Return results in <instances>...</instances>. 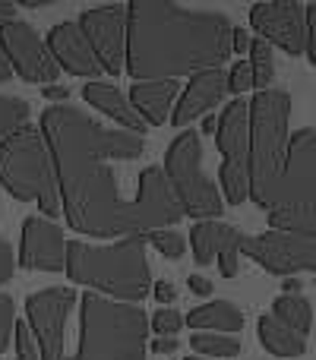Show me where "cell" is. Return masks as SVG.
Returning a JSON list of instances; mask_svg holds the SVG:
<instances>
[{"label": "cell", "mask_w": 316, "mask_h": 360, "mask_svg": "<svg viewBox=\"0 0 316 360\" xmlns=\"http://www.w3.org/2000/svg\"><path fill=\"white\" fill-rule=\"evenodd\" d=\"M42 133L54 155L63 215L73 231L101 240H127V237L146 240L184 218L171 180L158 165L139 174L133 199L120 193V180L111 165L143 158V136L99 124L73 105L44 108Z\"/></svg>", "instance_id": "1"}, {"label": "cell", "mask_w": 316, "mask_h": 360, "mask_svg": "<svg viewBox=\"0 0 316 360\" xmlns=\"http://www.w3.org/2000/svg\"><path fill=\"white\" fill-rule=\"evenodd\" d=\"M127 25V73L137 82L222 70L231 57V19L218 10H190L171 0H137Z\"/></svg>", "instance_id": "2"}, {"label": "cell", "mask_w": 316, "mask_h": 360, "mask_svg": "<svg viewBox=\"0 0 316 360\" xmlns=\"http://www.w3.org/2000/svg\"><path fill=\"white\" fill-rule=\"evenodd\" d=\"M67 275L76 285L99 291L101 297L139 304L152 291V269L146 256L143 237L114 240L108 247H95L86 240L67 243Z\"/></svg>", "instance_id": "3"}, {"label": "cell", "mask_w": 316, "mask_h": 360, "mask_svg": "<svg viewBox=\"0 0 316 360\" xmlns=\"http://www.w3.org/2000/svg\"><path fill=\"white\" fill-rule=\"evenodd\" d=\"M149 316L143 307L101 294L80 297V342L67 360H146Z\"/></svg>", "instance_id": "4"}, {"label": "cell", "mask_w": 316, "mask_h": 360, "mask_svg": "<svg viewBox=\"0 0 316 360\" xmlns=\"http://www.w3.org/2000/svg\"><path fill=\"white\" fill-rule=\"evenodd\" d=\"M0 184L19 202H38L48 218L63 212L54 155L42 127L25 124L0 146Z\"/></svg>", "instance_id": "5"}, {"label": "cell", "mask_w": 316, "mask_h": 360, "mask_svg": "<svg viewBox=\"0 0 316 360\" xmlns=\"http://www.w3.org/2000/svg\"><path fill=\"white\" fill-rule=\"evenodd\" d=\"M288 120L291 95L282 89L256 92L250 101V199L266 205L288 155Z\"/></svg>", "instance_id": "6"}, {"label": "cell", "mask_w": 316, "mask_h": 360, "mask_svg": "<svg viewBox=\"0 0 316 360\" xmlns=\"http://www.w3.org/2000/svg\"><path fill=\"white\" fill-rule=\"evenodd\" d=\"M165 174L171 180V190L177 196L184 215L199 221H218L225 212L222 193L215 190L212 177L203 171V143L199 133L184 130L165 152Z\"/></svg>", "instance_id": "7"}, {"label": "cell", "mask_w": 316, "mask_h": 360, "mask_svg": "<svg viewBox=\"0 0 316 360\" xmlns=\"http://www.w3.org/2000/svg\"><path fill=\"white\" fill-rule=\"evenodd\" d=\"M316 209V130L304 127L288 139V155L263 212Z\"/></svg>", "instance_id": "8"}, {"label": "cell", "mask_w": 316, "mask_h": 360, "mask_svg": "<svg viewBox=\"0 0 316 360\" xmlns=\"http://www.w3.org/2000/svg\"><path fill=\"white\" fill-rule=\"evenodd\" d=\"M218 152H222V177L225 196L231 205H241L250 199V101L237 98L228 101V108L218 117L215 133Z\"/></svg>", "instance_id": "9"}, {"label": "cell", "mask_w": 316, "mask_h": 360, "mask_svg": "<svg viewBox=\"0 0 316 360\" xmlns=\"http://www.w3.org/2000/svg\"><path fill=\"white\" fill-rule=\"evenodd\" d=\"M241 253L282 278H294L301 272L316 275V231H266L253 237L244 234Z\"/></svg>", "instance_id": "10"}, {"label": "cell", "mask_w": 316, "mask_h": 360, "mask_svg": "<svg viewBox=\"0 0 316 360\" xmlns=\"http://www.w3.org/2000/svg\"><path fill=\"white\" fill-rule=\"evenodd\" d=\"M80 307L73 288H44L25 297V323L35 335L42 360H67V319Z\"/></svg>", "instance_id": "11"}, {"label": "cell", "mask_w": 316, "mask_h": 360, "mask_svg": "<svg viewBox=\"0 0 316 360\" xmlns=\"http://www.w3.org/2000/svg\"><path fill=\"white\" fill-rule=\"evenodd\" d=\"M0 48L19 79L32 82V86H57L61 67H57L48 41H42L32 22L16 19V22L0 25Z\"/></svg>", "instance_id": "12"}, {"label": "cell", "mask_w": 316, "mask_h": 360, "mask_svg": "<svg viewBox=\"0 0 316 360\" xmlns=\"http://www.w3.org/2000/svg\"><path fill=\"white\" fill-rule=\"evenodd\" d=\"M82 32L89 35L99 57L101 70L111 76H120L127 70V25H130V6H89L80 16Z\"/></svg>", "instance_id": "13"}, {"label": "cell", "mask_w": 316, "mask_h": 360, "mask_svg": "<svg viewBox=\"0 0 316 360\" xmlns=\"http://www.w3.org/2000/svg\"><path fill=\"white\" fill-rule=\"evenodd\" d=\"M250 29L263 41L279 44L288 57L307 54V6L294 4V0L256 4L250 10Z\"/></svg>", "instance_id": "14"}, {"label": "cell", "mask_w": 316, "mask_h": 360, "mask_svg": "<svg viewBox=\"0 0 316 360\" xmlns=\"http://www.w3.org/2000/svg\"><path fill=\"white\" fill-rule=\"evenodd\" d=\"M67 243L63 231L48 218L29 215L23 221V243H19V266L32 272H63L67 269Z\"/></svg>", "instance_id": "15"}, {"label": "cell", "mask_w": 316, "mask_h": 360, "mask_svg": "<svg viewBox=\"0 0 316 360\" xmlns=\"http://www.w3.org/2000/svg\"><path fill=\"white\" fill-rule=\"evenodd\" d=\"M48 48L54 54L57 67H63L73 76H86L89 82H95V76H101L99 57H95V48L89 41V35L82 32L80 19H63L54 29L48 32Z\"/></svg>", "instance_id": "16"}, {"label": "cell", "mask_w": 316, "mask_h": 360, "mask_svg": "<svg viewBox=\"0 0 316 360\" xmlns=\"http://www.w3.org/2000/svg\"><path fill=\"white\" fill-rule=\"evenodd\" d=\"M225 95H228V73H225V70H203V73L193 76L190 86H187L184 95H180V101L174 105L171 124L174 127L193 124L196 117L215 111V108L225 101Z\"/></svg>", "instance_id": "17"}, {"label": "cell", "mask_w": 316, "mask_h": 360, "mask_svg": "<svg viewBox=\"0 0 316 360\" xmlns=\"http://www.w3.org/2000/svg\"><path fill=\"white\" fill-rule=\"evenodd\" d=\"M82 98L89 101V105L95 108V111L108 114L111 120H118L120 127H127L130 133H137V136H143L146 130H149V124H146V117L133 108L130 95H124L118 86H111V82H86L82 86Z\"/></svg>", "instance_id": "18"}, {"label": "cell", "mask_w": 316, "mask_h": 360, "mask_svg": "<svg viewBox=\"0 0 316 360\" xmlns=\"http://www.w3.org/2000/svg\"><path fill=\"white\" fill-rule=\"evenodd\" d=\"M177 79H156V82H133L130 95L133 108L146 117L149 127H161L165 120H171L174 105H177Z\"/></svg>", "instance_id": "19"}, {"label": "cell", "mask_w": 316, "mask_h": 360, "mask_svg": "<svg viewBox=\"0 0 316 360\" xmlns=\"http://www.w3.org/2000/svg\"><path fill=\"white\" fill-rule=\"evenodd\" d=\"M187 326L199 332H215V335H234L244 329V313L231 300H209V304L190 310Z\"/></svg>", "instance_id": "20"}, {"label": "cell", "mask_w": 316, "mask_h": 360, "mask_svg": "<svg viewBox=\"0 0 316 360\" xmlns=\"http://www.w3.org/2000/svg\"><path fill=\"white\" fill-rule=\"evenodd\" d=\"M241 231L234 224L225 221H196L190 228V247H193V259L199 266H212V262L222 256V250L228 247Z\"/></svg>", "instance_id": "21"}, {"label": "cell", "mask_w": 316, "mask_h": 360, "mask_svg": "<svg viewBox=\"0 0 316 360\" xmlns=\"http://www.w3.org/2000/svg\"><path fill=\"white\" fill-rule=\"evenodd\" d=\"M256 335H260L263 348H266L269 354H275L282 360H298L301 354H307L304 338H301L291 326H285L282 319H275L272 313L260 316V323H256Z\"/></svg>", "instance_id": "22"}, {"label": "cell", "mask_w": 316, "mask_h": 360, "mask_svg": "<svg viewBox=\"0 0 316 360\" xmlns=\"http://www.w3.org/2000/svg\"><path fill=\"white\" fill-rule=\"evenodd\" d=\"M272 316L282 319L285 326H291L301 338L313 332V307H310V300L301 297V294H282V297H275Z\"/></svg>", "instance_id": "23"}, {"label": "cell", "mask_w": 316, "mask_h": 360, "mask_svg": "<svg viewBox=\"0 0 316 360\" xmlns=\"http://www.w3.org/2000/svg\"><path fill=\"white\" fill-rule=\"evenodd\" d=\"M29 114H32V108L25 98L0 95V146H4L13 133H19L25 124H29Z\"/></svg>", "instance_id": "24"}, {"label": "cell", "mask_w": 316, "mask_h": 360, "mask_svg": "<svg viewBox=\"0 0 316 360\" xmlns=\"http://www.w3.org/2000/svg\"><path fill=\"white\" fill-rule=\"evenodd\" d=\"M190 348L206 357H237L241 354V338L237 335H215V332H196L190 338Z\"/></svg>", "instance_id": "25"}, {"label": "cell", "mask_w": 316, "mask_h": 360, "mask_svg": "<svg viewBox=\"0 0 316 360\" xmlns=\"http://www.w3.org/2000/svg\"><path fill=\"white\" fill-rule=\"evenodd\" d=\"M250 70H253V86L260 92H269L275 79V57L269 41H263V38H253V44H250Z\"/></svg>", "instance_id": "26"}, {"label": "cell", "mask_w": 316, "mask_h": 360, "mask_svg": "<svg viewBox=\"0 0 316 360\" xmlns=\"http://www.w3.org/2000/svg\"><path fill=\"white\" fill-rule=\"evenodd\" d=\"M184 323H187V319L180 316L177 310H165V307H161L156 316L149 319V329L156 332L158 338H177V332L184 329Z\"/></svg>", "instance_id": "27"}, {"label": "cell", "mask_w": 316, "mask_h": 360, "mask_svg": "<svg viewBox=\"0 0 316 360\" xmlns=\"http://www.w3.org/2000/svg\"><path fill=\"white\" fill-rule=\"evenodd\" d=\"M13 335H16V304L10 294H0V354L10 348Z\"/></svg>", "instance_id": "28"}, {"label": "cell", "mask_w": 316, "mask_h": 360, "mask_svg": "<svg viewBox=\"0 0 316 360\" xmlns=\"http://www.w3.org/2000/svg\"><path fill=\"white\" fill-rule=\"evenodd\" d=\"M149 240H152V247L165 256V259H180L184 250H187L184 234H177V231H158V234H152Z\"/></svg>", "instance_id": "29"}, {"label": "cell", "mask_w": 316, "mask_h": 360, "mask_svg": "<svg viewBox=\"0 0 316 360\" xmlns=\"http://www.w3.org/2000/svg\"><path fill=\"white\" fill-rule=\"evenodd\" d=\"M13 342H16V360H42V348H38L29 323H16V335H13Z\"/></svg>", "instance_id": "30"}, {"label": "cell", "mask_w": 316, "mask_h": 360, "mask_svg": "<svg viewBox=\"0 0 316 360\" xmlns=\"http://www.w3.org/2000/svg\"><path fill=\"white\" fill-rule=\"evenodd\" d=\"M250 89H256L253 86V70H250V60H237L234 67L228 70V92L241 98V95L250 92Z\"/></svg>", "instance_id": "31"}, {"label": "cell", "mask_w": 316, "mask_h": 360, "mask_svg": "<svg viewBox=\"0 0 316 360\" xmlns=\"http://www.w3.org/2000/svg\"><path fill=\"white\" fill-rule=\"evenodd\" d=\"M241 243H244V234H237L234 240L222 250V256H218V269H222L225 278H234L237 275V266H241Z\"/></svg>", "instance_id": "32"}, {"label": "cell", "mask_w": 316, "mask_h": 360, "mask_svg": "<svg viewBox=\"0 0 316 360\" xmlns=\"http://www.w3.org/2000/svg\"><path fill=\"white\" fill-rule=\"evenodd\" d=\"M16 275V256H13V247L0 237V285H6V281Z\"/></svg>", "instance_id": "33"}, {"label": "cell", "mask_w": 316, "mask_h": 360, "mask_svg": "<svg viewBox=\"0 0 316 360\" xmlns=\"http://www.w3.org/2000/svg\"><path fill=\"white\" fill-rule=\"evenodd\" d=\"M307 57L316 67V4L307 6Z\"/></svg>", "instance_id": "34"}, {"label": "cell", "mask_w": 316, "mask_h": 360, "mask_svg": "<svg viewBox=\"0 0 316 360\" xmlns=\"http://www.w3.org/2000/svg\"><path fill=\"white\" fill-rule=\"evenodd\" d=\"M250 44H253V38H250L247 29H234V32H231V54H244V51L250 54Z\"/></svg>", "instance_id": "35"}, {"label": "cell", "mask_w": 316, "mask_h": 360, "mask_svg": "<svg viewBox=\"0 0 316 360\" xmlns=\"http://www.w3.org/2000/svg\"><path fill=\"white\" fill-rule=\"evenodd\" d=\"M187 281H190V291L196 294V297H209V294L215 291V288H212V281L206 278V275H190Z\"/></svg>", "instance_id": "36"}, {"label": "cell", "mask_w": 316, "mask_h": 360, "mask_svg": "<svg viewBox=\"0 0 316 360\" xmlns=\"http://www.w3.org/2000/svg\"><path fill=\"white\" fill-rule=\"evenodd\" d=\"M152 294H156L158 304H171V300L177 297V288L168 285V281H158V285H152Z\"/></svg>", "instance_id": "37"}, {"label": "cell", "mask_w": 316, "mask_h": 360, "mask_svg": "<svg viewBox=\"0 0 316 360\" xmlns=\"http://www.w3.org/2000/svg\"><path fill=\"white\" fill-rule=\"evenodd\" d=\"M180 345H177V338H156L152 342V354H174Z\"/></svg>", "instance_id": "38"}, {"label": "cell", "mask_w": 316, "mask_h": 360, "mask_svg": "<svg viewBox=\"0 0 316 360\" xmlns=\"http://www.w3.org/2000/svg\"><path fill=\"white\" fill-rule=\"evenodd\" d=\"M44 98H48V101H67L70 98V89L67 86H44Z\"/></svg>", "instance_id": "39"}, {"label": "cell", "mask_w": 316, "mask_h": 360, "mask_svg": "<svg viewBox=\"0 0 316 360\" xmlns=\"http://www.w3.org/2000/svg\"><path fill=\"white\" fill-rule=\"evenodd\" d=\"M6 22H16V4L0 0V25H6Z\"/></svg>", "instance_id": "40"}, {"label": "cell", "mask_w": 316, "mask_h": 360, "mask_svg": "<svg viewBox=\"0 0 316 360\" xmlns=\"http://www.w3.org/2000/svg\"><path fill=\"white\" fill-rule=\"evenodd\" d=\"M13 76V63L6 60V54H4V48H0V82H6Z\"/></svg>", "instance_id": "41"}, {"label": "cell", "mask_w": 316, "mask_h": 360, "mask_svg": "<svg viewBox=\"0 0 316 360\" xmlns=\"http://www.w3.org/2000/svg\"><path fill=\"white\" fill-rule=\"evenodd\" d=\"M282 288H285V294H301V288L304 285H301V278H285L282 281Z\"/></svg>", "instance_id": "42"}, {"label": "cell", "mask_w": 316, "mask_h": 360, "mask_svg": "<svg viewBox=\"0 0 316 360\" xmlns=\"http://www.w3.org/2000/svg\"><path fill=\"white\" fill-rule=\"evenodd\" d=\"M203 133H206V136H215V133H218V120L212 117V114L203 120Z\"/></svg>", "instance_id": "43"}, {"label": "cell", "mask_w": 316, "mask_h": 360, "mask_svg": "<svg viewBox=\"0 0 316 360\" xmlns=\"http://www.w3.org/2000/svg\"><path fill=\"white\" fill-rule=\"evenodd\" d=\"M184 360H206V357H184Z\"/></svg>", "instance_id": "44"}, {"label": "cell", "mask_w": 316, "mask_h": 360, "mask_svg": "<svg viewBox=\"0 0 316 360\" xmlns=\"http://www.w3.org/2000/svg\"><path fill=\"white\" fill-rule=\"evenodd\" d=\"M313 281H316V278H313Z\"/></svg>", "instance_id": "45"}]
</instances>
